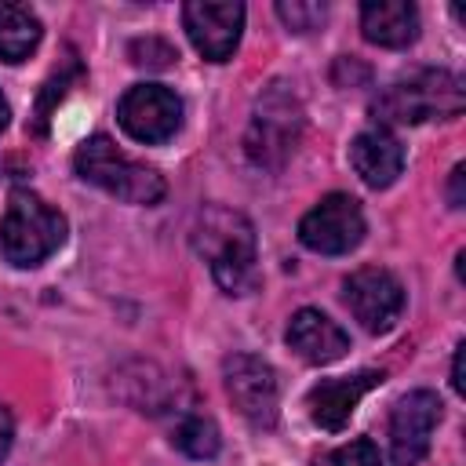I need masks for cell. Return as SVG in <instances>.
Wrapping results in <instances>:
<instances>
[{"label": "cell", "instance_id": "obj_4", "mask_svg": "<svg viewBox=\"0 0 466 466\" xmlns=\"http://www.w3.org/2000/svg\"><path fill=\"white\" fill-rule=\"evenodd\" d=\"M66 240V218L36 193L15 189L0 218V251L11 266H40Z\"/></svg>", "mask_w": 466, "mask_h": 466}, {"label": "cell", "instance_id": "obj_14", "mask_svg": "<svg viewBox=\"0 0 466 466\" xmlns=\"http://www.w3.org/2000/svg\"><path fill=\"white\" fill-rule=\"evenodd\" d=\"M288 346L306 364H331V360H339L350 350V339L320 309H299L291 317V324H288Z\"/></svg>", "mask_w": 466, "mask_h": 466}, {"label": "cell", "instance_id": "obj_16", "mask_svg": "<svg viewBox=\"0 0 466 466\" xmlns=\"http://www.w3.org/2000/svg\"><path fill=\"white\" fill-rule=\"evenodd\" d=\"M40 18L25 4H0V62H22L40 44Z\"/></svg>", "mask_w": 466, "mask_h": 466}, {"label": "cell", "instance_id": "obj_5", "mask_svg": "<svg viewBox=\"0 0 466 466\" xmlns=\"http://www.w3.org/2000/svg\"><path fill=\"white\" fill-rule=\"evenodd\" d=\"M299 135H302V106H299L295 91L284 84H269L258 95L248 135H244V149H248L251 164L277 171L295 153Z\"/></svg>", "mask_w": 466, "mask_h": 466}, {"label": "cell", "instance_id": "obj_19", "mask_svg": "<svg viewBox=\"0 0 466 466\" xmlns=\"http://www.w3.org/2000/svg\"><path fill=\"white\" fill-rule=\"evenodd\" d=\"M277 15H280V22L288 25V29H295V33H313V29H320L324 25V18H328V7L324 4H313V0H280L277 4Z\"/></svg>", "mask_w": 466, "mask_h": 466}, {"label": "cell", "instance_id": "obj_17", "mask_svg": "<svg viewBox=\"0 0 466 466\" xmlns=\"http://www.w3.org/2000/svg\"><path fill=\"white\" fill-rule=\"evenodd\" d=\"M171 441H175V448H178L182 455H189V459H211V455L218 451V444H222L218 426H215L211 419H204V415L182 419V422L175 426Z\"/></svg>", "mask_w": 466, "mask_h": 466}, {"label": "cell", "instance_id": "obj_21", "mask_svg": "<svg viewBox=\"0 0 466 466\" xmlns=\"http://www.w3.org/2000/svg\"><path fill=\"white\" fill-rule=\"evenodd\" d=\"M11 437H15V422H11V411L0 404V462H4L7 451H11Z\"/></svg>", "mask_w": 466, "mask_h": 466}, {"label": "cell", "instance_id": "obj_15", "mask_svg": "<svg viewBox=\"0 0 466 466\" xmlns=\"http://www.w3.org/2000/svg\"><path fill=\"white\" fill-rule=\"evenodd\" d=\"M360 29L379 47H408L419 36V11L408 0H371L360 7Z\"/></svg>", "mask_w": 466, "mask_h": 466}, {"label": "cell", "instance_id": "obj_3", "mask_svg": "<svg viewBox=\"0 0 466 466\" xmlns=\"http://www.w3.org/2000/svg\"><path fill=\"white\" fill-rule=\"evenodd\" d=\"M73 164H76V175H80L84 182L106 189L109 197H116V200H124V204H157V200L164 197V189H167V186H164V175H160L157 167L131 160V157L120 153V149L113 146V138H106V135H91V138L76 149Z\"/></svg>", "mask_w": 466, "mask_h": 466}, {"label": "cell", "instance_id": "obj_22", "mask_svg": "<svg viewBox=\"0 0 466 466\" xmlns=\"http://www.w3.org/2000/svg\"><path fill=\"white\" fill-rule=\"evenodd\" d=\"M462 164H455V171H451V208H462Z\"/></svg>", "mask_w": 466, "mask_h": 466}, {"label": "cell", "instance_id": "obj_7", "mask_svg": "<svg viewBox=\"0 0 466 466\" xmlns=\"http://www.w3.org/2000/svg\"><path fill=\"white\" fill-rule=\"evenodd\" d=\"M116 120L135 142H167L182 124V98L164 84H135L120 95Z\"/></svg>", "mask_w": 466, "mask_h": 466}, {"label": "cell", "instance_id": "obj_8", "mask_svg": "<svg viewBox=\"0 0 466 466\" xmlns=\"http://www.w3.org/2000/svg\"><path fill=\"white\" fill-rule=\"evenodd\" d=\"M342 299L350 306V313L360 320L364 331H390L404 309V288L390 269L379 266H360L346 277L342 284Z\"/></svg>", "mask_w": 466, "mask_h": 466}, {"label": "cell", "instance_id": "obj_9", "mask_svg": "<svg viewBox=\"0 0 466 466\" xmlns=\"http://www.w3.org/2000/svg\"><path fill=\"white\" fill-rule=\"evenodd\" d=\"M226 375V390L237 404V411L258 426V430H269L277 422V375L273 368L262 360V357H251V353H233L222 368Z\"/></svg>", "mask_w": 466, "mask_h": 466}, {"label": "cell", "instance_id": "obj_11", "mask_svg": "<svg viewBox=\"0 0 466 466\" xmlns=\"http://www.w3.org/2000/svg\"><path fill=\"white\" fill-rule=\"evenodd\" d=\"M182 25L193 40V47L208 58V62H226L237 44H240V29H244V4H211V0H193L182 7Z\"/></svg>", "mask_w": 466, "mask_h": 466}, {"label": "cell", "instance_id": "obj_23", "mask_svg": "<svg viewBox=\"0 0 466 466\" xmlns=\"http://www.w3.org/2000/svg\"><path fill=\"white\" fill-rule=\"evenodd\" d=\"M462 346L455 350V364H451V386H455V393H462Z\"/></svg>", "mask_w": 466, "mask_h": 466}, {"label": "cell", "instance_id": "obj_6", "mask_svg": "<svg viewBox=\"0 0 466 466\" xmlns=\"http://www.w3.org/2000/svg\"><path fill=\"white\" fill-rule=\"evenodd\" d=\"M364 237V211L350 193L320 197L299 222V240L320 255H346Z\"/></svg>", "mask_w": 466, "mask_h": 466}, {"label": "cell", "instance_id": "obj_20", "mask_svg": "<svg viewBox=\"0 0 466 466\" xmlns=\"http://www.w3.org/2000/svg\"><path fill=\"white\" fill-rule=\"evenodd\" d=\"M127 55H131L135 66H146V69H167V66L175 62V47H171L167 40H157V36L135 40Z\"/></svg>", "mask_w": 466, "mask_h": 466}, {"label": "cell", "instance_id": "obj_12", "mask_svg": "<svg viewBox=\"0 0 466 466\" xmlns=\"http://www.w3.org/2000/svg\"><path fill=\"white\" fill-rule=\"evenodd\" d=\"M382 382V371H353V375H339V379H324L309 390V419L320 430H342L350 422V415L357 411L360 397L368 390H375Z\"/></svg>", "mask_w": 466, "mask_h": 466}, {"label": "cell", "instance_id": "obj_1", "mask_svg": "<svg viewBox=\"0 0 466 466\" xmlns=\"http://www.w3.org/2000/svg\"><path fill=\"white\" fill-rule=\"evenodd\" d=\"M193 248L208 258L211 277L218 280L222 291L244 295L255 288L258 269H255V229L240 211L229 208H204L193 226Z\"/></svg>", "mask_w": 466, "mask_h": 466}, {"label": "cell", "instance_id": "obj_13", "mask_svg": "<svg viewBox=\"0 0 466 466\" xmlns=\"http://www.w3.org/2000/svg\"><path fill=\"white\" fill-rule=\"evenodd\" d=\"M350 164H353V171L360 175L364 186L386 189V186L400 175V167H404V146L397 142L393 131H386V127H368V131H360V135L353 138V146H350Z\"/></svg>", "mask_w": 466, "mask_h": 466}, {"label": "cell", "instance_id": "obj_2", "mask_svg": "<svg viewBox=\"0 0 466 466\" xmlns=\"http://www.w3.org/2000/svg\"><path fill=\"white\" fill-rule=\"evenodd\" d=\"M462 80L448 69H419L408 80L390 84L371 113L379 124H422V120H451L462 113Z\"/></svg>", "mask_w": 466, "mask_h": 466}, {"label": "cell", "instance_id": "obj_18", "mask_svg": "<svg viewBox=\"0 0 466 466\" xmlns=\"http://www.w3.org/2000/svg\"><path fill=\"white\" fill-rule=\"evenodd\" d=\"M313 466H382V462H379V448L368 437H357L350 444L324 451L320 459H313Z\"/></svg>", "mask_w": 466, "mask_h": 466}, {"label": "cell", "instance_id": "obj_10", "mask_svg": "<svg viewBox=\"0 0 466 466\" xmlns=\"http://www.w3.org/2000/svg\"><path fill=\"white\" fill-rule=\"evenodd\" d=\"M441 422V400L430 390H411L393 404L390 415V459L397 466H415L430 451V437Z\"/></svg>", "mask_w": 466, "mask_h": 466}, {"label": "cell", "instance_id": "obj_24", "mask_svg": "<svg viewBox=\"0 0 466 466\" xmlns=\"http://www.w3.org/2000/svg\"><path fill=\"white\" fill-rule=\"evenodd\" d=\"M7 116H11V113H7V102H4V95H0V131L7 127Z\"/></svg>", "mask_w": 466, "mask_h": 466}]
</instances>
